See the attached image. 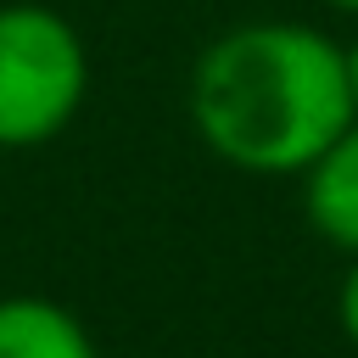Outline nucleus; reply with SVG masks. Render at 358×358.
Here are the masks:
<instances>
[{
  "instance_id": "39448f33",
  "label": "nucleus",
  "mask_w": 358,
  "mask_h": 358,
  "mask_svg": "<svg viewBox=\"0 0 358 358\" xmlns=\"http://www.w3.org/2000/svg\"><path fill=\"white\" fill-rule=\"evenodd\" d=\"M336 324H341V336L358 347V257H352V268L341 274V291H336Z\"/></svg>"
},
{
  "instance_id": "f03ea898",
  "label": "nucleus",
  "mask_w": 358,
  "mask_h": 358,
  "mask_svg": "<svg viewBox=\"0 0 358 358\" xmlns=\"http://www.w3.org/2000/svg\"><path fill=\"white\" fill-rule=\"evenodd\" d=\"M90 90V56L50 6H0V145H45Z\"/></svg>"
},
{
  "instance_id": "7ed1b4c3",
  "label": "nucleus",
  "mask_w": 358,
  "mask_h": 358,
  "mask_svg": "<svg viewBox=\"0 0 358 358\" xmlns=\"http://www.w3.org/2000/svg\"><path fill=\"white\" fill-rule=\"evenodd\" d=\"M302 213L313 235L358 257V117L302 168Z\"/></svg>"
},
{
  "instance_id": "423d86ee",
  "label": "nucleus",
  "mask_w": 358,
  "mask_h": 358,
  "mask_svg": "<svg viewBox=\"0 0 358 358\" xmlns=\"http://www.w3.org/2000/svg\"><path fill=\"white\" fill-rule=\"evenodd\" d=\"M347 90H352V117H358V45H347Z\"/></svg>"
},
{
  "instance_id": "0eeeda50",
  "label": "nucleus",
  "mask_w": 358,
  "mask_h": 358,
  "mask_svg": "<svg viewBox=\"0 0 358 358\" xmlns=\"http://www.w3.org/2000/svg\"><path fill=\"white\" fill-rule=\"evenodd\" d=\"M324 6H336V11H352V17H358V0H324Z\"/></svg>"
},
{
  "instance_id": "20e7f679",
  "label": "nucleus",
  "mask_w": 358,
  "mask_h": 358,
  "mask_svg": "<svg viewBox=\"0 0 358 358\" xmlns=\"http://www.w3.org/2000/svg\"><path fill=\"white\" fill-rule=\"evenodd\" d=\"M0 358H95L90 330L50 296L0 302Z\"/></svg>"
},
{
  "instance_id": "f257e3e1",
  "label": "nucleus",
  "mask_w": 358,
  "mask_h": 358,
  "mask_svg": "<svg viewBox=\"0 0 358 358\" xmlns=\"http://www.w3.org/2000/svg\"><path fill=\"white\" fill-rule=\"evenodd\" d=\"M190 123L229 168L302 173L347 123V45L308 22L218 34L190 73Z\"/></svg>"
}]
</instances>
